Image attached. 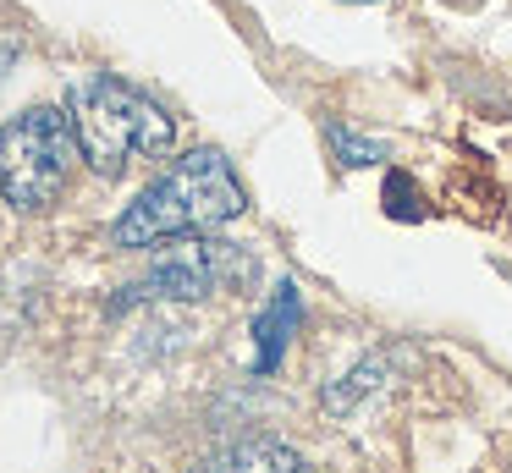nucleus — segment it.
<instances>
[{"instance_id": "9", "label": "nucleus", "mask_w": 512, "mask_h": 473, "mask_svg": "<svg viewBox=\"0 0 512 473\" xmlns=\"http://www.w3.org/2000/svg\"><path fill=\"white\" fill-rule=\"evenodd\" d=\"M386 215L391 220H424V193L413 187L408 171H391L386 176Z\"/></svg>"}, {"instance_id": "2", "label": "nucleus", "mask_w": 512, "mask_h": 473, "mask_svg": "<svg viewBox=\"0 0 512 473\" xmlns=\"http://www.w3.org/2000/svg\"><path fill=\"white\" fill-rule=\"evenodd\" d=\"M67 116L78 132L83 160L100 176H122L133 160H166L177 143V121L144 94L111 72H83L67 88Z\"/></svg>"}, {"instance_id": "5", "label": "nucleus", "mask_w": 512, "mask_h": 473, "mask_svg": "<svg viewBox=\"0 0 512 473\" xmlns=\"http://www.w3.org/2000/svg\"><path fill=\"white\" fill-rule=\"evenodd\" d=\"M292 330H298V286L281 281L276 297H270V303L259 308V319H254V369H259V374H270V369L281 363Z\"/></svg>"}, {"instance_id": "1", "label": "nucleus", "mask_w": 512, "mask_h": 473, "mask_svg": "<svg viewBox=\"0 0 512 473\" xmlns=\"http://www.w3.org/2000/svg\"><path fill=\"white\" fill-rule=\"evenodd\" d=\"M243 209H248V187L237 182L232 160L221 149H188L122 209L111 242L116 248H155L166 237H193V231L226 226Z\"/></svg>"}, {"instance_id": "8", "label": "nucleus", "mask_w": 512, "mask_h": 473, "mask_svg": "<svg viewBox=\"0 0 512 473\" xmlns=\"http://www.w3.org/2000/svg\"><path fill=\"white\" fill-rule=\"evenodd\" d=\"M325 138H331L336 160H342L347 171H364V165H380V160H386V149H380L375 138H358L353 127H336V121H331V127H325Z\"/></svg>"}, {"instance_id": "7", "label": "nucleus", "mask_w": 512, "mask_h": 473, "mask_svg": "<svg viewBox=\"0 0 512 473\" xmlns=\"http://www.w3.org/2000/svg\"><path fill=\"white\" fill-rule=\"evenodd\" d=\"M380 380H386V358H364L342 385H331V391H325V407H331V413H347V407H353L364 391H375Z\"/></svg>"}, {"instance_id": "3", "label": "nucleus", "mask_w": 512, "mask_h": 473, "mask_svg": "<svg viewBox=\"0 0 512 473\" xmlns=\"http://www.w3.org/2000/svg\"><path fill=\"white\" fill-rule=\"evenodd\" d=\"M83 160L72 116L61 105H34L0 127V198L12 209H50Z\"/></svg>"}, {"instance_id": "6", "label": "nucleus", "mask_w": 512, "mask_h": 473, "mask_svg": "<svg viewBox=\"0 0 512 473\" xmlns=\"http://www.w3.org/2000/svg\"><path fill=\"white\" fill-rule=\"evenodd\" d=\"M193 473H309V468H303V457L292 446H281V440H243V446L199 462Z\"/></svg>"}, {"instance_id": "4", "label": "nucleus", "mask_w": 512, "mask_h": 473, "mask_svg": "<svg viewBox=\"0 0 512 473\" xmlns=\"http://www.w3.org/2000/svg\"><path fill=\"white\" fill-rule=\"evenodd\" d=\"M226 264H232L226 242H171V248H160V259L144 270V281H133L116 297V308L133 303V297H182V303L210 297L215 286H221Z\"/></svg>"}]
</instances>
